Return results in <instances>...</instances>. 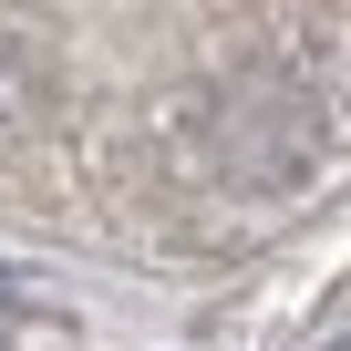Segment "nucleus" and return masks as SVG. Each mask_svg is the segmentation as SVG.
<instances>
[{"mask_svg": "<svg viewBox=\"0 0 351 351\" xmlns=\"http://www.w3.org/2000/svg\"><path fill=\"white\" fill-rule=\"evenodd\" d=\"M330 351H351V330H341V341H330Z\"/></svg>", "mask_w": 351, "mask_h": 351, "instance_id": "1", "label": "nucleus"}]
</instances>
